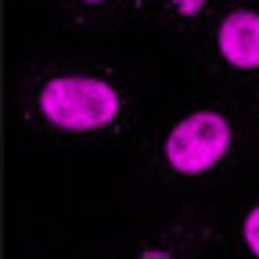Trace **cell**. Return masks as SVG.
Listing matches in <instances>:
<instances>
[{
  "instance_id": "obj_1",
  "label": "cell",
  "mask_w": 259,
  "mask_h": 259,
  "mask_svg": "<svg viewBox=\"0 0 259 259\" xmlns=\"http://www.w3.org/2000/svg\"><path fill=\"white\" fill-rule=\"evenodd\" d=\"M40 122L65 137L122 134L134 122L137 101L122 76L108 69H61L51 72L32 97Z\"/></svg>"
},
{
  "instance_id": "obj_2",
  "label": "cell",
  "mask_w": 259,
  "mask_h": 259,
  "mask_svg": "<svg viewBox=\"0 0 259 259\" xmlns=\"http://www.w3.org/2000/svg\"><path fill=\"white\" fill-rule=\"evenodd\" d=\"M234 119L223 108H187L166 122L155 148V166L166 180H198L216 173L234 151Z\"/></svg>"
},
{
  "instance_id": "obj_3",
  "label": "cell",
  "mask_w": 259,
  "mask_h": 259,
  "mask_svg": "<svg viewBox=\"0 0 259 259\" xmlns=\"http://www.w3.org/2000/svg\"><path fill=\"white\" fill-rule=\"evenodd\" d=\"M216 61L227 72L255 76L259 72V11L255 8H234L216 22L212 36Z\"/></svg>"
},
{
  "instance_id": "obj_4",
  "label": "cell",
  "mask_w": 259,
  "mask_h": 259,
  "mask_svg": "<svg viewBox=\"0 0 259 259\" xmlns=\"http://www.w3.org/2000/svg\"><path fill=\"white\" fill-rule=\"evenodd\" d=\"M209 8V0H162V11L177 25H198Z\"/></svg>"
},
{
  "instance_id": "obj_5",
  "label": "cell",
  "mask_w": 259,
  "mask_h": 259,
  "mask_svg": "<svg viewBox=\"0 0 259 259\" xmlns=\"http://www.w3.org/2000/svg\"><path fill=\"white\" fill-rule=\"evenodd\" d=\"M241 241H245V248L252 252V255H259V202L245 212V220H241Z\"/></svg>"
},
{
  "instance_id": "obj_6",
  "label": "cell",
  "mask_w": 259,
  "mask_h": 259,
  "mask_svg": "<svg viewBox=\"0 0 259 259\" xmlns=\"http://www.w3.org/2000/svg\"><path fill=\"white\" fill-rule=\"evenodd\" d=\"M72 4H76L79 11H108L115 0H72Z\"/></svg>"
}]
</instances>
